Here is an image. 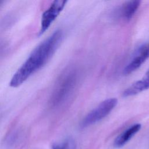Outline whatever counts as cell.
I'll return each instance as SVG.
<instances>
[{
	"label": "cell",
	"mask_w": 149,
	"mask_h": 149,
	"mask_svg": "<svg viewBox=\"0 0 149 149\" xmlns=\"http://www.w3.org/2000/svg\"><path fill=\"white\" fill-rule=\"evenodd\" d=\"M62 38L63 32L61 30H57L41 42L13 74L9 82L10 86H19L44 66L56 51Z\"/></svg>",
	"instance_id": "1"
},
{
	"label": "cell",
	"mask_w": 149,
	"mask_h": 149,
	"mask_svg": "<svg viewBox=\"0 0 149 149\" xmlns=\"http://www.w3.org/2000/svg\"><path fill=\"white\" fill-rule=\"evenodd\" d=\"M117 103L118 100L115 98H108L101 102L84 117L81 123V127L90 126L106 117L115 107Z\"/></svg>",
	"instance_id": "2"
},
{
	"label": "cell",
	"mask_w": 149,
	"mask_h": 149,
	"mask_svg": "<svg viewBox=\"0 0 149 149\" xmlns=\"http://www.w3.org/2000/svg\"><path fill=\"white\" fill-rule=\"evenodd\" d=\"M67 3L66 1H54L42 15L39 35L43 34L58 17Z\"/></svg>",
	"instance_id": "3"
},
{
	"label": "cell",
	"mask_w": 149,
	"mask_h": 149,
	"mask_svg": "<svg viewBox=\"0 0 149 149\" xmlns=\"http://www.w3.org/2000/svg\"><path fill=\"white\" fill-rule=\"evenodd\" d=\"M75 75L74 73H69L67 74L61 80L58 85L52 97V104L54 105L60 103L68 95L69 92L72 89L75 83Z\"/></svg>",
	"instance_id": "4"
},
{
	"label": "cell",
	"mask_w": 149,
	"mask_h": 149,
	"mask_svg": "<svg viewBox=\"0 0 149 149\" xmlns=\"http://www.w3.org/2000/svg\"><path fill=\"white\" fill-rule=\"evenodd\" d=\"M149 57V45L144 46L141 48L138 54L123 69L125 74H129L137 70Z\"/></svg>",
	"instance_id": "5"
},
{
	"label": "cell",
	"mask_w": 149,
	"mask_h": 149,
	"mask_svg": "<svg viewBox=\"0 0 149 149\" xmlns=\"http://www.w3.org/2000/svg\"><path fill=\"white\" fill-rule=\"evenodd\" d=\"M149 88V70L146 73L145 76L140 80L132 84L129 87L126 89L123 93L125 97L134 95Z\"/></svg>",
	"instance_id": "6"
},
{
	"label": "cell",
	"mask_w": 149,
	"mask_h": 149,
	"mask_svg": "<svg viewBox=\"0 0 149 149\" xmlns=\"http://www.w3.org/2000/svg\"><path fill=\"white\" fill-rule=\"evenodd\" d=\"M141 125L134 124L120 133L114 141V146L120 148L125 146L141 129Z\"/></svg>",
	"instance_id": "7"
},
{
	"label": "cell",
	"mask_w": 149,
	"mask_h": 149,
	"mask_svg": "<svg viewBox=\"0 0 149 149\" xmlns=\"http://www.w3.org/2000/svg\"><path fill=\"white\" fill-rule=\"evenodd\" d=\"M140 1H129L126 2L121 7L120 14L126 20H129L134 16L140 4Z\"/></svg>",
	"instance_id": "8"
},
{
	"label": "cell",
	"mask_w": 149,
	"mask_h": 149,
	"mask_svg": "<svg viewBox=\"0 0 149 149\" xmlns=\"http://www.w3.org/2000/svg\"><path fill=\"white\" fill-rule=\"evenodd\" d=\"M51 149H76V145L73 140L68 139L55 143L52 146Z\"/></svg>",
	"instance_id": "9"
}]
</instances>
